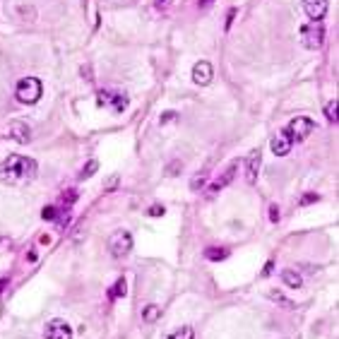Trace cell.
I'll list each match as a JSON object with an SVG mask.
<instances>
[{"label": "cell", "mask_w": 339, "mask_h": 339, "mask_svg": "<svg viewBox=\"0 0 339 339\" xmlns=\"http://www.w3.org/2000/svg\"><path fill=\"white\" fill-rule=\"evenodd\" d=\"M37 161L32 156H22V154H10L7 159L0 161V181L5 186H27L37 178Z\"/></svg>", "instance_id": "1"}, {"label": "cell", "mask_w": 339, "mask_h": 339, "mask_svg": "<svg viewBox=\"0 0 339 339\" xmlns=\"http://www.w3.org/2000/svg\"><path fill=\"white\" fill-rule=\"evenodd\" d=\"M41 94H43V84L38 77H22L17 82L15 96H17L19 104H37Z\"/></svg>", "instance_id": "2"}, {"label": "cell", "mask_w": 339, "mask_h": 339, "mask_svg": "<svg viewBox=\"0 0 339 339\" xmlns=\"http://www.w3.org/2000/svg\"><path fill=\"white\" fill-rule=\"evenodd\" d=\"M96 104L113 113H123L128 109V104H130V96L125 92H118V89H101L96 94Z\"/></svg>", "instance_id": "3"}, {"label": "cell", "mask_w": 339, "mask_h": 339, "mask_svg": "<svg viewBox=\"0 0 339 339\" xmlns=\"http://www.w3.org/2000/svg\"><path fill=\"white\" fill-rule=\"evenodd\" d=\"M301 43L308 48V51H315V48H320L322 41H325V27H322L320 22H308V24H303L301 27Z\"/></svg>", "instance_id": "4"}, {"label": "cell", "mask_w": 339, "mask_h": 339, "mask_svg": "<svg viewBox=\"0 0 339 339\" xmlns=\"http://www.w3.org/2000/svg\"><path fill=\"white\" fill-rule=\"evenodd\" d=\"M313 130H315V123H313L310 118H305V115L291 118V123H289V128H286L291 142H303V140H308Z\"/></svg>", "instance_id": "5"}, {"label": "cell", "mask_w": 339, "mask_h": 339, "mask_svg": "<svg viewBox=\"0 0 339 339\" xmlns=\"http://www.w3.org/2000/svg\"><path fill=\"white\" fill-rule=\"evenodd\" d=\"M109 250H111L113 258H125L132 250V233L125 231V228L115 231L111 238H109Z\"/></svg>", "instance_id": "6"}, {"label": "cell", "mask_w": 339, "mask_h": 339, "mask_svg": "<svg viewBox=\"0 0 339 339\" xmlns=\"http://www.w3.org/2000/svg\"><path fill=\"white\" fill-rule=\"evenodd\" d=\"M43 337L46 339H73V327L65 320H60V318H53L51 322H46Z\"/></svg>", "instance_id": "7"}, {"label": "cell", "mask_w": 339, "mask_h": 339, "mask_svg": "<svg viewBox=\"0 0 339 339\" xmlns=\"http://www.w3.org/2000/svg\"><path fill=\"white\" fill-rule=\"evenodd\" d=\"M236 171H238V161L233 159V161H231V164H228V166H226V169L219 173V178H217V181L209 186V197H212V195H217V192H222V190H224L226 186H228V183L236 178Z\"/></svg>", "instance_id": "8"}, {"label": "cell", "mask_w": 339, "mask_h": 339, "mask_svg": "<svg viewBox=\"0 0 339 339\" xmlns=\"http://www.w3.org/2000/svg\"><path fill=\"white\" fill-rule=\"evenodd\" d=\"M301 5L310 22H322V17L327 15V0H303Z\"/></svg>", "instance_id": "9"}, {"label": "cell", "mask_w": 339, "mask_h": 339, "mask_svg": "<svg viewBox=\"0 0 339 339\" xmlns=\"http://www.w3.org/2000/svg\"><path fill=\"white\" fill-rule=\"evenodd\" d=\"M260 164H263V151L260 150H253L245 159V181L253 186L258 181V173H260Z\"/></svg>", "instance_id": "10"}, {"label": "cell", "mask_w": 339, "mask_h": 339, "mask_svg": "<svg viewBox=\"0 0 339 339\" xmlns=\"http://www.w3.org/2000/svg\"><path fill=\"white\" fill-rule=\"evenodd\" d=\"M7 135L15 140V142H29L32 140V128L24 123V120H10L7 123Z\"/></svg>", "instance_id": "11"}, {"label": "cell", "mask_w": 339, "mask_h": 339, "mask_svg": "<svg viewBox=\"0 0 339 339\" xmlns=\"http://www.w3.org/2000/svg\"><path fill=\"white\" fill-rule=\"evenodd\" d=\"M212 77H214V70H212V65H209L207 60H200V63L192 65V82L195 84L205 87V84L212 82Z\"/></svg>", "instance_id": "12"}, {"label": "cell", "mask_w": 339, "mask_h": 339, "mask_svg": "<svg viewBox=\"0 0 339 339\" xmlns=\"http://www.w3.org/2000/svg\"><path fill=\"white\" fill-rule=\"evenodd\" d=\"M291 147H294V142H291V137H289L286 130L277 132V135L272 137V154H274V156H286V154L291 151Z\"/></svg>", "instance_id": "13"}, {"label": "cell", "mask_w": 339, "mask_h": 339, "mask_svg": "<svg viewBox=\"0 0 339 339\" xmlns=\"http://www.w3.org/2000/svg\"><path fill=\"white\" fill-rule=\"evenodd\" d=\"M282 282L286 284V286H291V289H301L303 286V279L299 272H294V269H284L282 272Z\"/></svg>", "instance_id": "14"}, {"label": "cell", "mask_w": 339, "mask_h": 339, "mask_svg": "<svg viewBox=\"0 0 339 339\" xmlns=\"http://www.w3.org/2000/svg\"><path fill=\"white\" fill-rule=\"evenodd\" d=\"M161 318V305H156V303H150L145 310H142V320L145 322H156Z\"/></svg>", "instance_id": "15"}, {"label": "cell", "mask_w": 339, "mask_h": 339, "mask_svg": "<svg viewBox=\"0 0 339 339\" xmlns=\"http://www.w3.org/2000/svg\"><path fill=\"white\" fill-rule=\"evenodd\" d=\"M125 294H128V284H125V279L120 277V279H115L113 289L109 291V299H123Z\"/></svg>", "instance_id": "16"}, {"label": "cell", "mask_w": 339, "mask_h": 339, "mask_svg": "<svg viewBox=\"0 0 339 339\" xmlns=\"http://www.w3.org/2000/svg\"><path fill=\"white\" fill-rule=\"evenodd\" d=\"M205 258L212 260V263H219V260H226V258H228V250H226V248H207V250H205Z\"/></svg>", "instance_id": "17"}, {"label": "cell", "mask_w": 339, "mask_h": 339, "mask_svg": "<svg viewBox=\"0 0 339 339\" xmlns=\"http://www.w3.org/2000/svg\"><path fill=\"white\" fill-rule=\"evenodd\" d=\"M169 339H195V332H192L190 325H183V327H178L176 332H171Z\"/></svg>", "instance_id": "18"}, {"label": "cell", "mask_w": 339, "mask_h": 339, "mask_svg": "<svg viewBox=\"0 0 339 339\" xmlns=\"http://www.w3.org/2000/svg\"><path fill=\"white\" fill-rule=\"evenodd\" d=\"M96 171H99V161H96V159H92V161H87V166H84V169L79 171V178H82V181H84V178H92Z\"/></svg>", "instance_id": "19"}, {"label": "cell", "mask_w": 339, "mask_h": 339, "mask_svg": "<svg viewBox=\"0 0 339 339\" xmlns=\"http://www.w3.org/2000/svg\"><path fill=\"white\" fill-rule=\"evenodd\" d=\"M337 109H339L337 99H335V101H330V104L325 106V115H327V120H330V123H337Z\"/></svg>", "instance_id": "20"}, {"label": "cell", "mask_w": 339, "mask_h": 339, "mask_svg": "<svg viewBox=\"0 0 339 339\" xmlns=\"http://www.w3.org/2000/svg\"><path fill=\"white\" fill-rule=\"evenodd\" d=\"M58 212H60L58 207H53V205H48V207H43V212H41V217H43L46 222H56V219H58Z\"/></svg>", "instance_id": "21"}, {"label": "cell", "mask_w": 339, "mask_h": 339, "mask_svg": "<svg viewBox=\"0 0 339 339\" xmlns=\"http://www.w3.org/2000/svg\"><path fill=\"white\" fill-rule=\"evenodd\" d=\"M205 183H207V171H205V173H200V176H195V178L190 181V190H200Z\"/></svg>", "instance_id": "22"}, {"label": "cell", "mask_w": 339, "mask_h": 339, "mask_svg": "<svg viewBox=\"0 0 339 339\" xmlns=\"http://www.w3.org/2000/svg\"><path fill=\"white\" fill-rule=\"evenodd\" d=\"M147 214H150V217H164V214H166V207H164V205H151Z\"/></svg>", "instance_id": "23"}, {"label": "cell", "mask_w": 339, "mask_h": 339, "mask_svg": "<svg viewBox=\"0 0 339 339\" xmlns=\"http://www.w3.org/2000/svg\"><path fill=\"white\" fill-rule=\"evenodd\" d=\"M279 217H282V214H279V207H277V205H269V222H272V224H277V222H279Z\"/></svg>", "instance_id": "24"}, {"label": "cell", "mask_w": 339, "mask_h": 339, "mask_svg": "<svg viewBox=\"0 0 339 339\" xmlns=\"http://www.w3.org/2000/svg\"><path fill=\"white\" fill-rule=\"evenodd\" d=\"M173 118H176V111H166L161 118H159V123H161V125H166V123H171Z\"/></svg>", "instance_id": "25"}, {"label": "cell", "mask_w": 339, "mask_h": 339, "mask_svg": "<svg viewBox=\"0 0 339 339\" xmlns=\"http://www.w3.org/2000/svg\"><path fill=\"white\" fill-rule=\"evenodd\" d=\"M318 200H320V197L310 192V195H303V197H301V205H310V202H318Z\"/></svg>", "instance_id": "26"}, {"label": "cell", "mask_w": 339, "mask_h": 339, "mask_svg": "<svg viewBox=\"0 0 339 339\" xmlns=\"http://www.w3.org/2000/svg\"><path fill=\"white\" fill-rule=\"evenodd\" d=\"M236 17V10H228V17H226V29H231V22Z\"/></svg>", "instance_id": "27"}, {"label": "cell", "mask_w": 339, "mask_h": 339, "mask_svg": "<svg viewBox=\"0 0 339 339\" xmlns=\"http://www.w3.org/2000/svg\"><path fill=\"white\" fill-rule=\"evenodd\" d=\"M272 269H274V263H267L264 264V269H263V274L267 277V274H272Z\"/></svg>", "instance_id": "28"}, {"label": "cell", "mask_w": 339, "mask_h": 339, "mask_svg": "<svg viewBox=\"0 0 339 339\" xmlns=\"http://www.w3.org/2000/svg\"><path fill=\"white\" fill-rule=\"evenodd\" d=\"M169 5H171V0H156V7H161V10L169 7Z\"/></svg>", "instance_id": "29"}, {"label": "cell", "mask_w": 339, "mask_h": 339, "mask_svg": "<svg viewBox=\"0 0 339 339\" xmlns=\"http://www.w3.org/2000/svg\"><path fill=\"white\" fill-rule=\"evenodd\" d=\"M212 2H214V0H200V7H202V10H205V7H209V5H212Z\"/></svg>", "instance_id": "30"}, {"label": "cell", "mask_w": 339, "mask_h": 339, "mask_svg": "<svg viewBox=\"0 0 339 339\" xmlns=\"http://www.w3.org/2000/svg\"><path fill=\"white\" fill-rule=\"evenodd\" d=\"M115 183H118V178H111V181H109V190L115 188Z\"/></svg>", "instance_id": "31"}, {"label": "cell", "mask_w": 339, "mask_h": 339, "mask_svg": "<svg viewBox=\"0 0 339 339\" xmlns=\"http://www.w3.org/2000/svg\"><path fill=\"white\" fill-rule=\"evenodd\" d=\"M5 284H7V282H5V279H2V282H0V291H2V289H5Z\"/></svg>", "instance_id": "32"}]
</instances>
